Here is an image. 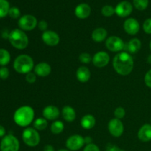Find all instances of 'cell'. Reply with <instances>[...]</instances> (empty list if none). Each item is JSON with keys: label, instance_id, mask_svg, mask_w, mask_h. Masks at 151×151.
I'll use <instances>...</instances> for the list:
<instances>
[{"label": "cell", "instance_id": "cell-1", "mask_svg": "<svg viewBox=\"0 0 151 151\" xmlns=\"http://www.w3.org/2000/svg\"><path fill=\"white\" fill-rule=\"evenodd\" d=\"M112 63L115 72L122 76L130 75L134 69V58L128 52H118L114 57Z\"/></svg>", "mask_w": 151, "mask_h": 151}, {"label": "cell", "instance_id": "cell-2", "mask_svg": "<svg viewBox=\"0 0 151 151\" xmlns=\"http://www.w3.org/2000/svg\"><path fill=\"white\" fill-rule=\"evenodd\" d=\"M35 111L31 106H23L19 108L13 114L15 123L20 127H27L34 122Z\"/></svg>", "mask_w": 151, "mask_h": 151}, {"label": "cell", "instance_id": "cell-3", "mask_svg": "<svg viewBox=\"0 0 151 151\" xmlns=\"http://www.w3.org/2000/svg\"><path fill=\"white\" fill-rule=\"evenodd\" d=\"M35 64L31 56L28 55H20L15 59L13 62V68L19 74H28L34 69Z\"/></svg>", "mask_w": 151, "mask_h": 151}, {"label": "cell", "instance_id": "cell-4", "mask_svg": "<svg viewBox=\"0 0 151 151\" xmlns=\"http://www.w3.org/2000/svg\"><path fill=\"white\" fill-rule=\"evenodd\" d=\"M9 41L14 48L24 50L29 45V38L24 31L21 29H14L9 34Z\"/></svg>", "mask_w": 151, "mask_h": 151}, {"label": "cell", "instance_id": "cell-5", "mask_svg": "<svg viewBox=\"0 0 151 151\" xmlns=\"http://www.w3.org/2000/svg\"><path fill=\"white\" fill-rule=\"evenodd\" d=\"M22 139L26 145L33 147L39 145L41 137L36 129L34 128H27L22 132Z\"/></svg>", "mask_w": 151, "mask_h": 151}, {"label": "cell", "instance_id": "cell-6", "mask_svg": "<svg viewBox=\"0 0 151 151\" xmlns=\"http://www.w3.org/2000/svg\"><path fill=\"white\" fill-rule=\"evenodd\" d=\"M19 147L20 144L19 139L11 134L3 137L0 144L1 151H19Z\"/></svg>", "mask_w": 151, "mask_h": 151}, {"label": "cell", "instance_id": "cell-7", "mask_svg": "<svg viewBox=\"0 0 151 151\" xmlns=\"http://www.w3.org/2000/svg\"><path fill=\"white\" fill-rule=\"evenodd\" d=\"M19 28L23 31H32L38 25V21L34 16L30 14L24 15L18 22Z\"/></svg>", "mask_w": 151, "mask_h": 151}, {"label": "cell", "instance_id": "cell-8", "mask_svg": "<svg viewBox=\"0 0 151 151\" xmlns=\"http://www.w3.org/2000/svg\"><path fill=\"white\" fill-rule=\"evenodd\" d=\"M106 47L109 51L120 52L125 48V44L120 37L111 35L106 40Z\"/></svg>", "mask_w": 151, "mask_h": 151}, {"label": "cell", "instance_id": "cell-9", "mask_svg": "<svg viewBox=\"0 0 151 151\" xmlns=\"http://www.w3.org/2000/svg\"><path fill=\"white\" fill-rule=\"evenodd\" d=\"M85 145L84 137L79 134H74L69 137L66 141V147L71 151H77L82 148Z\"/></svg>", "mask_w": 151, "mask_h": 151}, {"label": "cell", "instance_id": "cell-10", "mask_svg": "<svg viewBox=\"0 0 151 151\" xmlns=\"http://www.w3.org/2000/svg\"><path fill=\"white\" fill-rule=\"evenodd\" d=\"M108 129L111 135L114 137H120L124 133V125L122 120L116 118L111 119L108 124Z\"/></svg>", "mask_w": 151, "mask_h": 151}, {"label": "cell", "instance_id": "cell-11", "mask_svg": "<svg viewBox=\"0 0 151 151\" xmlns=\"http://www.w3.org/2000/svg\"><path fill=\"white\" fill-rule=\"evenodd\" d=\"M41 39L46 45L49 47H55L60 43V36L56 32L47 29L43 32Z\"/></svg>", "mask_w": 151, "mask_h": 151}, {"label": "cell", "instance_id": "cell-12", "mask_svg": "<svg viewBox=\"0 0 151 151\" xmlns=\"http://www.w3.org/2000/svg\"><path fill=\"white\" fill-rule=\"evenodd\" d=\"M110 62V55L105 51H99L92 57V63L94 66L98 68H103Z\"/></svg>", "mask_w": 151, "mask_h": 151}, {"label": "cell", "instance_id": "cell-13", "mask_svg": "<svg viewBox=\"0 0 151 151\" xmlns=\"http://www.w3.org/2000/svg\"><path fill=\"white\" fill-rule=\"evenodd\" d=\"M133 11V5L128 1H122L115 7V13L120 18L129 16Z\"/></svg>", "mask_w": 151, "mask_h": 151}, {"label": "cell", "instance_id": "cell-14", "mask_svg": "<svg viewBox=\"0 0 151 151\" xmlns=\"http://www.w3.org/2000/svg\"><path fill=\"white\" fill-rule=\"evenodd\" d=\"M123 28L128 35H135L140 29V24L138 21L134 18H128L123 24Z\"/></svg>", "mask_w": 151, "mask_h": 151}, {"label": "cell", "instance_id": "cell-15", "mask_svg": "<svg viewBox=\"0 0 151 151\" xmlns=\"http://www.w3.org/2000/svg\"><path fill=\"white\" fill-rule=\"evenodd\" d=\"M60 111L58 108L55 106L50 105L43 109L42 114L43 117L45 118L47 120L55 121L60 116Z\"/></svg>", "mask_w": 151, "mask_h": 151}, {"label": "cell", "instance_id": "cell-16", "mask_svg": "<svg viewBox=\"0 0 151 151\" xmlns=\"http://www.w3.org/2000/svg\"><path fill=\"white\" fill-rule=\"evenodd\" d=\"M33 71L38 77L46 78V77L49 76L51 73L52 67L48 63L41 62V63H38L35 65Z\"/></svg>", "mask_w": 151, "mask_h": 151}, {"label": "cell", "instance_id": "cell-17", "mask_svg": "<svg viewBox=\"0 0 151 151\" xmlns=\"http://www.w3.org/2000/svg\"><path fill=\"white\" fill-rule=\"evenodd\" d=\"M91 12V7L88 4L81 3L78 4L75 10V14L78 19H85L90 16Z\"/></svg>", "mask_w": 151, "mask_h": 151}, {"label": "cell", "instance_id": "cell-18", "mask_svg": "<svg viewBox=\"0 0 151 151\" xmlns=\"http://www.w3.org/2000/svg\"><path fill=\"white\" fill-rule=\"evenodd\" d=\"M138 138L142 142H148L151 141V125L145 124L138 131Z\"/></svg>", "mask_w": 151, "mask_h": 151}, {"label": "cell", "instance_id": "cell-19", "mask_svg": "<svg viewBox=\"0 0 151 151\" xmlns=\"http://www.w3.org/2000/svg\"><path fill=\"white\" fill-rule=\"evenodd\" d=\"M76 78L81 83H86L91 78V72L89 69L85 66H81L77 69Z\"/></svg>", "mask_w": 151, "mask_h": 151}, {"label": "cell", "instance_id": "cell-20", "mask_svg": "<svg viewBox=\"0 0 151 151\" xmlns=\"http://www.w3.org/2000/svg\"><path fill=\"white\" fill-rule=\"evenodd\" d=\"M108 32L105 28L97 27L91 32V39L97 43H101L107 39Z\"/></svg>", "mask_w": 151, "mask_h": 151}, {"label": "cell", "instance_id": "cell-21", "mask_svg": "<svg viewBox=\"0 0 151 151\" xmlns=\"http://www.w3.org/2000/svg\"><path fill=\"white\" fill-rule=\"evenodd\" d=\"M61 115L66 122H72L76 119V111L70 106H66L62 109Z\"/></svg>", "mask_w": 151, "mask_h": 151}, {"label": "cell", "instance_id": "cell-22", "mask_svg": "<svg viewBox=\"0 0 151 151\" xmlns=\"http://www.w3.org/2000/svg\"><path fill=\"white\" fill-rule=\"evenodd\" d=\"M126 49L128 50V52L131 55L136 54L140 50L142 47V42L139 38H131L128 42L126 46Z\"/></svg>", "mask_w": 151, "mask_h": 151}, {"label": "cell", "instance_id": "cell-23", "mask_svg": "<svg viewBox=\"0 0 151 151\" xmlns=\"http://www.w3.org/2000/svg\"><path fill=\"white\" fill-rule=\"evenodd\" d=\"M96 124V119L93 115L86 114L81 118V125L86 130H90L94 127Z\"/></svg>", "mask_w": 151, "mask_h": 151}, {"label": "cell", "instance_id": "cell-24", "mask_svg": "<svg viewBox=\"0 0 151 151\" xmlns=\"http://www.w3.org/2000/svg\"><path fill=\"white\" fill-rule=\"evenodd\" d=\"M64 130V124L60 120H55L50 125V131L55 135L61 134Z\"/></svg>", "mask_w": 151, "mask_h": 151}, {"label": "cell", "instance_id": "cell-25", "mask_svg": "<svg viewBox=\"0 0 151 151\" xmlns=\"http://www.w3.org/2000/svg\"><path fill=\"white\" fill-rule=\"evenodd\" d=\"M48 126V122L44 117H38L33 122V127L38 131H44Z\"/></svg>", "mask_w": 151, "mask_h": 151}, {"label": "cell", "instance_id": "cell-26", "mask_svg": "<svg viewBox=\"0 0 151 151\" xmlns=\"http://www.w3.org/2000/svg\"><path fill=\"white\" fill-rule=\"evenodd\" d=\"M10 52L5 49H0V66H5L10 61Z\"/></svg>", "mask_w": 151, "mask_h": 151}, {"label": "cell", "instance_id": "cell-27", "mask_svg": "<svg viewBox=\"0 0 151 151\" xmlns=\"http://www.w3.org/2000/svg\"><path fill=\"white\" fill-rule=\"evenodd\" d=\"M10 8V4L7 0H0V18H4L8 15Z\"/></svg>", "mask_w": 151, "mask_h": 151}, {"label": "cell", "instance_id": "cell-28", "mask_svg": "<svg viewBox=\"0 0 151 151\" xmlns=\"http://www.w3.org/2000/svg\"><path fill=\"white\" fill-rule=\"evenodd\" d=\"M134 6L138 10H145L148 7L149 0H133Z\"/></svg>", "mask_w": 151, "mask_h": 151}, {"label": "cell", "instance_id": "cell-29", "mask_svg": "<svg viewBox=\"0 0 151 151\" xmlns=\"http://www.w3.org/2000/svg\"><path fill=\"white\" fill-rule=\"evenodd\" d=\"M101 13L106 17H111L115 13V8L111 5H105L102 8Z\"/></svg>", "mask_w": 151, "mask_h": 151}, {"label": "cell", "instance_id": "cell-30", "mask_svg": "<svg viewBox=\"0 0 151 151\" xmlns=\"http://www.w3.org/2000/svg\"><path fill=\"white\" fill-rule=\"evenodd\" d=\"M79 60L83 64H88L92 62V57L88 52H82L79 55Z\"/></svg>", "mask_w": 151, "mask_h": 151}, {"label": "cell", "instance_id": "cell-31", "mask_svg": "<svg viewBox=\"0 0 151 151\" xmlns=\"http://www.w3.org/2000/svg\"><path fill=\"white\" fill-rule=\"evenodd\" d=\"M8 15L10 16V17L12 18V19H19L21 16L20 10L16 7H10V10H9Z\"/></svg>", "mask_w": 151, "mask_h": 151}, {"label": "cell", "instance_id": "cell-32", "mask_svg": "<svg viewBox=\"0 0 151 151\" xmlns=\"http://www.w3.org/2000/svg\"><path fill=\"white\" fill-rule=\"evenodd\" d=\"M125 114L126 112H125V109H123L122 107H117L114 111V116L116 119H123L125 116Z\"/></svg>", "mask_w": 151, "mask_h": 151}, {"label": "cell", "instance_id": "cell-33", "mask_svg": "<svg viewBox=\"0 0 151 151\" xmlns=\"http://www.w3.org/2000/svg\"><path fill=\"white\" fill-rule=\"evenodd\" d=\"M36 79H37V75H35L34 72H29V73L27 74L26 76H25V80H26V81L28 83H30V84L34 83H35V81H36Z\"/></svg>", "mask_w": 151, "mask_h": 151}, {"label": "cell", "instance_id": "cell-34", "mask_svg": "<svg viewBox=\"0 0 151 151\" xmlns=\"http://www.w3.org/2000/svg\"><path fill=\"white\" fill-rule=\"evenodd\" d=\"M143 30L147 34H150L151 35V18L146 19L143 23Z\"/></svg>", "mask_w": 151, "mask_h": 151}, {"label": "cell", "instance_id": "cell-35", "mask_svg": "<svg viewBox=\"0 0 151 151\" xmlns=\"http://www.w3.org/2000/svg\"><path fill=\"white\" fill-rule=\"evenodd\" d=\"M10 72L9 69L5 66H2L0 68V78L2 80H6L9 77Z\"/></svg>", "mask_w": 151, "mask_h": 151}, {"label": "cell", "instance_id": "cell-36", "mask_svg": "<svg viewBox=\"0 0 151 151\" xmlns=\"http://www.w3.org/2000/svg\"><path fill=\"white\" fill-rule=\"evenodd\" d=\"M144 81L145 85L151 88V69L146 72L145 75Z\"/></svg>", "mask_w": 151, "mask_h": 151}, {"label": "cell", "instance_id": "cell-37", "mask_svg": "<svg viewBox=\"0 0 151 151\" xmlns=\"http://www.w3.org/2000/svg\"><path fill=\"white\" fill-rule=\"evenodd\" d=\"M37 27H38V28L41 31L45 32V31L47 30V28H48V24H47V22L45 20H41L38 22Z\"/></svg>", "mask_w": 151, "mask_h": 151}, {"label": "cell", "instance_id": "cell-38", "mask_svg": "<svg viewBox=\"0 0 151 151\" xmlns=\"http://www.w3.org/2000/svg\"><path fill=\"white\" fill-rule=\"evenodd\" d=\"M83 151H100V148L97 145L91 143V144L86 145V147H84Z\"/></svg>", "mask_w": 151, "mask_h": 151}, {"label": "cell", "instance_id": "cell-39", "mask_svg": "<svg viewBox=\"0 0 151 151\" xmlns=\"http://www.w3.org/2000/svg\"><path fill=\"white\" fill-rule=\"evenodd\" d=\"M106 151H125L123 149H121L118 146L113 144H109L106 146Z\"/></svg>", "mask_w": 151, "mask_h": 151}, {"label": "cell", "instance_id": "cell-40", "mask_svg": "<svg viewBox=\"0 0 151 151\" xmlns=\"http://www.w3.org/2000/svg\"><path fill=\"white\" fill-rule=\"evenodd\" d=\"M5 134H6L5 128H4L3 126H1V125H0V138L5 137Z\"/></svg>", "mask_w": 151, "mask_h": 151}, {"label": "cell", "instance_id": "cell-41", "mask_svg": "<svg viewBox=\"0 0 151 151\" xmlns=\"http://www.w3.org/2000/svg\"><path fill=\"white\" fill-rule=\"evenodd\" d=\"M84 141H85V145H89L92 143V138L91 137H84Z\"/></svg>", "mask_w": 151, "mask_h": 151}, {"label": "cell", "instance_id": "cell-42", "mask_svg": "<svg viewBox=\"0 0 151 151\" xmlns=\"http://www.w3.org/2000/svg\"><path fill=\"white\" fill-rule=\"evenodd\" d=\"M44 151H55V150L54 147H53L52 146L50 145H46L45 147H44Z\"/></svg>", "mask_w": 151, "mask_h": 151}, {"label": "cell", "instance_id": "cell-43", "mask_svg": "<svg viewBox=\"0 0 151 151\" xmlns=\"http://www.w3.org/2000/svg\"><path fill=\"white\" fill-rule=\"evenodd\" d=\"M147 63L151 64V55H148V57H147Z\"/></svg>", "mask_w": 151, "mask_h": 151}, {"label": "cell", "instance_id": "cell-44", "mask_svg": "<svg viewBox=\"0 0 151 151\" xmlns=\"http://www.w3.org/2000/svg\"><path fill=\"white\" fill-rule=\"evenodd\" d=\"M58 151H70V150H68V149H60V150H58Z\"/></svg>", "mask_w": 151, "mask_h": 151}, {"label": "cell", "instance_id": "cell-45", "mask_svg": "<svg viewBox=\"0 0 151 151\" xmlns=\"http://www.w3.org/2000/svg\"><path fill=\"white\" fill-rule=\"evenodd\" d=\"M149 47H150V51H151V40H150V44H149Z\"/></svg>", "mask_w": 151, "mask_h": 151}]
</instances>
